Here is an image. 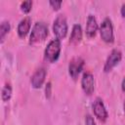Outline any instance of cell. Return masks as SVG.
<instances>
[{"mask_svg": "<svg viewBox=\"0 0 125 125\" xmlns=\"http://www.w3.org/2000/svg\"><path fill=\"white\" fill-rule=\"evenodd\" d=\"M48 36V27L42 21H37L34 23L30 36H29V43L34 44L41 41H44Z\"/></svg>", "mask_w": 125, "mask_h": 125, "instance_id": "cell-1", "label": "cell"}, {"mask_svg": "<svg viewBox=\"0 0 125 125\" xmlns=\"http://www.w3.org/2000/svg\"><path fill=\"white\" fill-rule=\"evenodd\" d=\"M60 53H61V40L57 38L53 39L48 43L45 49V59L50 62H54L59 59Z\"/></svg>", "mask_w": 125, "mask_h": 125, "instance_id": "cell-2", "label": "cell"}, {"mask_svg": "<svg viewBox=\"0 0 125 125\" xmlns=\"http://www.w3.org/2000/svg\"><path fill=\"white\" fill-rule=\"evenodd\" d=\"M53 31L57 39L61 40L66 36L67 33V22L63 15H59L53 23Z\"/></svg>", "mask_w": 125, "mask_h": 125, "instance_id": "cell-3", "label": "cell"}, {"mask_svg": "<svg viewBox=\"0 0 125 125\" xmlns=\"http://www.w3.org/2000/svg\"><path fill=\"white\" fill-rule=\"evenodd\" d=\"M100 34H101V38L106 43H112L114 41L113 26L111 20L109 18H105L103 21L100 26Z\"/></svg>", "mask_w": 125, "mask_h": 125, "instance_id": "cell-4", "label": "cell"}, {"mask_svg": "<svg viewBox=\"0 0 125 125\" xmlns=\"http://www.w3.org/2000/svg\"><path fill=\"white\" fill-rule=\"evenodd\" d=\"M121 59H122V53L117 49L112 50L105 61V63L104 66V72L110 71L116 64H118V62L121 61Z\"/></svg>", "mask_w": 125, "mask_h": 125, "instance_id": "cell-5", "label": "cell"}, {"mask_svg": "<svg viewBox=\"0 0 125 125\" xmlns=\"http://www.w3.org/2000/svg\"><path fill=\"white\" fill-rule=\"evenodd\" d=\"M83 65H84V60L81 57L73 58L68 63V73H69V75L73 79H76L78 77L79 73L81 72V70L83 68Z\"/></svg>", "mask_w": 125, "mask_h": 125, "instance_id": "cell-6", "label": "cell"}, {"mask_svg": "<svg viewBox=\"0 0 125 125\" xmlns=\"http://www.w3.org/2000/svg\"><path fill=\"white\" fill-rule=\"evenodd\" d=\"M81 86L84 91V93L88 96H90L95 89V81H94V76L91 72L86 71L83 73L82 78H81Z\"/></svg>", "mask_w": 125, "mask_h": 125, "instance_id": "cell-7", "label": "cell"}, {"mask_svg": "<svg viewBox=\"0 0 125 125\" xmlns=\"http://www.w3.org/2000/svg\"><path fill=\"white\" fill-rule=\"evenodd\" d=\"M93 111L95 116L102 122H104L107 119V111L105 109V106L103 103V100L101 98H97L93 104Z\"/></svg>", "mask_w": 125, "mask_h": 125, "instance_id": "cell-8", "label": "cell"}, {"mask_svg": "<svg viewBox=\"0 0 125 125\" xmlns=\"http://www.w3.org/2000/svg\"><path fill=\"white\" fill-rule=\"evenodd\" d=\"M46 74H47V72H46L45 68H43V67L38 68V69L33 73V75L31 76V79H30V82H31L32 87L35 88V89L40 88V87L43 85L44 81H45Z\"/></svg>", "mask_w": 125, "mask_h": 125, "instance_id": "cell-9", "label": "cell"}, {"mask_svg": "<svg viewBox=\"0 0 125 125\" xmlns=\"http://www.w3.org/2000/svg\"><path fill=\"white\" fill-rule=\"evenodd\" d=\"M31 27V19L29 17H25L24 19H22L18 25V35L21 38H23L26 36V34L29 32V29Z\"/></svg>", "mask_w": 125, "mask_h": 125, "instance_id": "cell-10", "label": "cell"}, {"mask_svg": "<svg viewBox=\"0 0 125 125\" xmlns=\"http://www.w3.org/2000/svg\"><path fill=\"white\" fill-rule=\"evenodd\" d=\"M98 30V23L97 20L93 15H89L87 18V23H86V34L89 37H94Z\"/></svg>", "mask_w": 125, "mask_h": 125, "instance_id": "cell-11", "label": "cell"}, {"mask_svg": "<svg viewBox=\"0 0 125 125\" xmlns=\"http://www.w3.org/2000/svg\"><path fill=\"white\" fill-rule=\"evenodd\" d=\"M82 39V28L81 25L75 23L72 27V31L69 37V42L71 44H78Z\"/></svg>", "mask_w": 125, "mask_h": 125, "instance_id": "cell-12", "label": "cell"}, {"mask_svg": "<svg viewBox=\"0 0 125 125\" xmlns=\"http://www.w3.org/2000/svg\"><path fill=\"white\" fill-rule=\"evenodd\" d=\"M10 29H11V25H10L9 21H4L1 22V25H0V39H1V43L4 41L6 34L10 31Z\"/></svg>", "mask_w": 125, "mask_h": 125, "instance_id": "cell-13", "label": "cell"}, {"mask_svg": "<svg viewBox=\"0 0 125 125\" xmlns=\"http://www.w3.org/2000/svg\"><path fill=\"white\" fill-rule=\"evenodd\" d=\"M11 96H12V87L9 83H6L2 89V94H1L2 100L4 102H7L11 99Z\"/></svg>", "mask_w": 125, "mask_h": 125, "instance_id": "cell-14", "label": "cell"}, {"mask_svg": "<svg viewBox=\"0 0 125 125\" xmlns=\"http://www.w3.org/2000/svg\"><path fill=\"white\" fill-rule=\"evenodd\" d=\"M31 7H32V1H30V0H28V1H23V2H21V11H22L23 13H25V14H27V13L30 12Z\"/></svg>", "mask_w": 125, "mask_h": 125, "instance_id": "cell-15", "label": "cell"}, {"mask_svg": "<svg viewBox=\"0 0 125 125\" xmlns=\"http://www.w3.org/2000/svg\"><path fill=\"white\" fill-rule=\"evenodd\" d=\"M62 1H57V0H51V1H49V4L52 6V8L55 10V11H57V10H59L60 8H61V6H62Z\"/></svg>", "mask_w": 125, "mask_h": 125, "instance_id": "cell-16", "label": "cell"}, {"mask_svg": "<svg viewBox=\"0 0 125 125\" xmlns=\"http://www.w3.org/2000/svg\"><path fill=\"white\" fill-rule=\"evenodd\" d=\"M85 125H96V122H95L94 118H93L90 114H87V115H86V118H85Z\"/></svg>", "mask_w": 125, "mask_h": 125, "instance_id": "cell-17", "label": "cell"}, {"mask_svg": "<svg viewBox=\"0 0 125 125\" xmlns=\"http://www.w3.org/2000/svg\"><path fill=\"white\" fill-rule=\"evenodd\" d=\"M51 90H52V86H51V82H48L46 84V88H45V96L47 99H49L51 97Z\"/></svg>", "mask_w": 125, "mask_h": 125, "instance_id": "cell-18", "label": "cell"}, {"mask_svg": "<svg viewBox=\"0 0 125 125\" xmlns=\"http://www.w3.org/2000/svg\"><path fill=\"white\" fill-rule=\"evenodd\" d=\"M120 14H121V16H122L123 18H125V3H123V4H122V6H121Z\"/></svg>", "mask_w": 125, "mask_h": 125, "instance_id": "cell-19", "label": "cell"}, {"mask_svg": "<svg viewBox=\"0 0 125 125\" xmlns=\"http://www.w3.org/2000/svg\"><path fill=\"white\" fill-rule=\"evenodd\" d=\"M121 89H122L123 92H125V77H124L123 80H122V83H121Z\"/></svg>", "mask_w": 125, "mask_h": 125, "instance_id": "cell-20", "label": "cell"}, {"mask_svg": "<svg viewBox=\"0 0 125 125\" xmlns=\"http://www.w3.org/2000/svg\"><path fill=\"white\" fill-rule=\"evenodd\" d=\"M123 110H124V114H125V101H124V104H123Z\"/></svg>", "mask_w": 125, "mask_h": 125, "instance_id": "cell-21", "label": "cell"}]
</instances>
